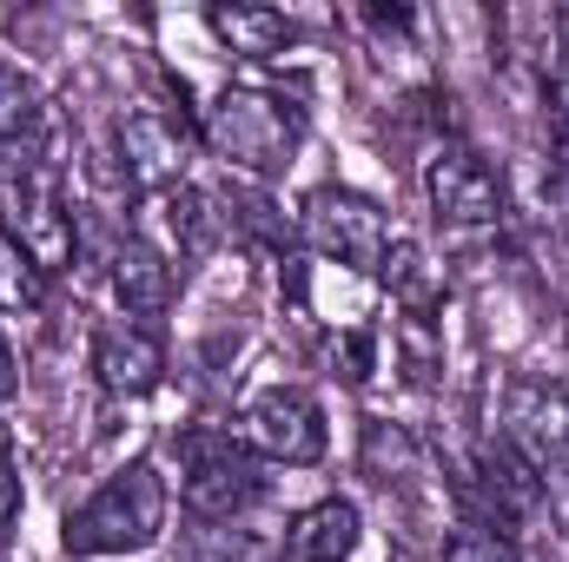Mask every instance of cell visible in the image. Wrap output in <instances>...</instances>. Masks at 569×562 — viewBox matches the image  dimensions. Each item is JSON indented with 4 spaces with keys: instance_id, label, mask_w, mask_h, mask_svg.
Here are the masks:
<instances>
[{
    "instance_id": "obj_1",
    "label": "cell",
    "mask_w": 569,
    "mask_h": 562,
    "mask_svg": "<svg viewBox=\"0 0 569 562\" xmlns=\"http://www.w3.org/2000/svg\"><path fill=\"white\" fill-rule=\"evenodd\" d=\"M166 510H172V490H166L159 463L133 456L80 510H67L60 536H67L73 556H140V550H152L166 536Z\"/></svg>"
},
{
    "instance_id": "obj_2",
    "label": "cell",
    "mask_w": 569,
    "mask_h": 562,
    "mask_svg": "<svg viewBox=\"0 0 569 562\" xmlns=\"http://www.w3.org/2000/svg\"><path fill=\"white\" fill-rule=\"evenodd\" d=\"M199 133L239 179H279L305 145V107L272 93V87H226L206 107Z\"/></svg>"
},
{
    "instance_id": "obj_3",
    "label": "cell",
    "mask_w": 569,
    "mask_h": 562,
    "mask_svg": "<svg viewBox=\"0 0 569 562\" xmlns=\"http://www.w3.org/2000/svg\"><path fill=\"white\" fill-rule=\"evenodd\" d=\"M266 463L239 430L192 423L179 436V503L192 523H246V510L266 503Z\"/></svg>"
},
{
    "instance_id": "obj_4",
    "label": "cell",
    "mask_w": 569,
    "mask_h": 562,
    "mask_svg": "<svg viewBox=\"0 0 569 562\" xmlns=\"http://www.w3.org/2000/svg\"><path fill=\"white\" fill-rule=\"evenodd\" d=\"M0 232L40 272H60L80 252V219H73L53 165H40V159H7L0 165Z\"/></svg>"
},
{
    "instance_id": "obj_5",
    "label": "cell",
    "mask_w": 569,
    "mask_h": 562,
    "mask_svg": "<svg viewBox=\"0 0 569 562\" xmlns=\"http://www.w3.org/2000/svg\"><path fill=\"white\" fill-rule=\"evenodd\" d=\"M503 443L543 476L550 503H569V391L543 378H510L503 391Z\"/></svg>"
},
{
    "instance_id": "obj_6",
    "label": "cell",
    "mask_w": 569,
    "mask_h": 562,
    "mask_svg": "<svg viewBox=\"0 0 569 562\" xmlns=\"http://www.w3.org/2000/svg\"><path fill=\"white\" fill-rule=\"evenodd\" d=\"M298 232L318 259L345 265V272H385L391 252V219L378 212V199L351 192V185H318L298 212Z\"/></svg>"
},
{
    "instance_id": "obj_7",
    "label": "cell",
    "mask_w": 569,
    "mask_h": 562,
    "mask_svg": "<svg viewBox=\"0 0 569 562\" xmlns=\"http://www.w3.org/2000/svg\"><path fill=\"white\" fill-rule=\"evenodd\" d=\"M425 199H430V219L443 232H490L503 219V179H497V165L463 140H443L430 152Z\"/></svg>"
},
{
    "instance_id": "obj_8",
    "label": "cell",
    "mask_w": 569,
    "mask_h": 562,
    "mask_svg": "<svg viewBox=\"0 0 569 562\" xmlns=\"http://www.w3.org/2000/svg\"><path fill=\"white\" fill-rule=\"evenodd\" d=\"M239 436L252 443L259 463H284V470H305L325 456V411L305 384H266L246 411H239Z\"/></svg>"
},
{
    "instance_id": "obj_9",
    "label": "cell",
    "mask_w": 569,
    "mask_h": 562,
    "mask_svg": "<svg viewBox=\"0 0 569 562\" xmlns=\"http://www.w3.org/2000/svg\"><path fill=\"white\" fill-rule=\"evenodd\" d=\"M463 496L477 503V516L470 523H490V530H523V523H537L543 516V503H550V490H543V476L503 443V430H490L483 443H477V463H470V483H463Z\"/></svg>"
},
{
    "instance_id": "obj_10",
    "label": "cell",
    "mask_w": 569,
    "mask_h": 562,
    "mask_svg": "<svg viewBox=\"0 0 569 562\" xmlns=\"http://www.w3.org/2000/svg\"><path fill=\"white\" fill-rule=\"evenodd\" d=\"M186 159H192V127L159 113V107H133L120 120V165L146 199L166 185H186Z\"/></svg>"
},
{
    "instance_id": "obj_11",
    "label": "cell",
    "mask_w": 569,
    "mask_h": 562,
    "mask_svg": "<svg viewBox=\"0 0 569 562\" xmlns=\"http://www.w3.org/2000/svg\"><path fill=\"white\" fill-rule=\"evenodd\" d=\"M146 212H152V225H146L140 239L159 245L172 265L206 259V252L219 245V225H226V212H219L212 192H199V185H166V192L146 199Z\"/></svg>"
},
{
    "instance_id": "obj_12",
    "label": "cell",
    "mask_w": 569,
    "mask_h": 562,
    "mask_svg": "<svg viewBox=\"0 0 569 562\" xmlns=\"http://www.w3.org/2000/svg\"><path fill=\"white\" fill-rule=\"evenodd\" d=\"M93 378H100L107 398H146L166 378V351H159V338L146 324L113 318V324L93 331Z\"/></svg>"
},
{
    "instance_id": "obj_13",
    "label": "cell",
    "mask_w": 569,
    "mask_h": 562,
    "mask_svg": "<svg viewBox=\"0 0 569 562\" xmlns=\"http://www.w3.org/2000/svg\"><path fill=\"white\" fill-rule=\"evenodd\" d=\"M172 291H179V265H172L159 245H146L140 232L120 239V252H113V298H120V311H127L133 324L166 318V311H172Z\"/></svg>"
},
{
    "instance_id": "obj_14",
    "label": "cell",
    "mask_w": 569,
    "mask_h": 562,
    "mask_svg": "<svg viewBox=\"0 0 569 562\" xmlns=\"http://www.w3.org/2000/svg\"><path fill=\"white\" fill-rule=\"evenodd\" d=\"M358 543H365V516H358L351 496H325V503H311V510L291 523V536H284V550H291L298 562H351L358 556Z\"/></svg>"
},
{
    "instance_id": "obj_15",
    "label": "cell",
    "mask_w": 569,
    "mask_h": 562,
    "mask_svg": "<svg viewBox=\"0 0 569 562\" xmlns=\"http://www.w3.org/2000/svg\"><path fill=\"white\" fill-rule=\"evenodd\" d=\"M206 27L239 53V60H272L298 40V27L284 20L279 7H252V0H212L206 7Z\"/></svg>"
},
{
    "instance_id": "obj_16",
    "label": "cell",
    "mask_w": 569,
    "mask_h": 562,
    "mask_svg": "<svg viewBox=\"0 0 569 562\" xmlns=\"http://www.w3.org/2000/svg\"><path fill=\"white\" fill-rule=\"evenodd\" d=\"M40 120H47V100H40L33 73H20L13 60H0V165L7 159H27Z\"/></svg>"
},
{
    "instance_id": "obj_17",
    "label": "cell",
    "mask_w": 569,
    "mask_h": 562,
    "mask_svg": "<svg viewBox=\"0 0 569 562\" xmlns=\"http://www.w3.org/2000/svg\"><path fill=\"white\" fill-rule=\"evenodd\" d=\"M279 543L246 530V523H199L186 543H179V562H272Z\"/></svg>"
},
{
    "instance_id": "obj_18",
    "label": "cell",
    "mask_w": 569,
    "mask_h": 562,
    "mask_svg": "<svg viewBox=\"0 0 569 562\" xmlns=\"http://www.w3.org/2000/svg\"><path fill=\"white\" fill-rule=\"evenodd\" d=\"M365 476L371 483H411L418 476V443L398 423H365Z\"/></svg>"
},
{
    "instance_id": "obj_19",
    "label": "cell",
    "mask_w": 569,
    "mask_h": 562,
    "mask_svg": "<svg viewBox=\"0 0 569 562\" xmlns=\"http://www.w3.org/2000/svg\"><path fill=\"white\" fill-rule=\"evenodd\" d=\"M47 304V272L0 232V311H40Z\"/></svg>"
},
{
    "instance_id": "obj_20",
    "label": "cell",
    "mask_w": 569,
    "mask_h": 562,
    "mask_svg": "<svg viewBox=\"0 0 569 562\" xmlns=\"http://www.w3.org/2000/svg\"><path fill=\"white\" fill-rule=\"evenodd\" d=\"M443 562H523V550L503 536V530H490V523H450V536H443Z\"/></svg>"
},
{
    "instance_id": "obj_21",
    "label": "cell",
    "mask_w": 569,
    "mask_h": 562,
    "mask_svg": "<svg viewBox=\"0 0 569 562\" xmlns=\"http://www.w3.org/2000/svg\"><path fill=\"white\" fill-rule=\"evenodd\" d=\"M543 113H550V145L569 165V40L557 53V67H550V80H543Z\"/></svg>"
},
{
    "instance_id": "obj_22",
    "label": "cell",
    "mask_w": 569,
    "mask_h": 562,
    "mask_svg": "<svg viewBox=\"0 0 569 562\" xmlns=\"http://www.w3.org/2000/svg\"><path fill=\"white\" fill-rule=\"evenodd\" d=\"M331 364H338V378H345V384H365V378H371V364H378V338H371V331H358V324H351V331H338V338H331Z\"/></svg>"
},
{
    "instance_id": "obj_23",
    "label": "cell",
    "mask_w": 569,
    "mask_h": 562,
    "mask_svg": "<svg viewBox=\"0 0 569 562\" xmlns=\"http://www.w3.org/2000/svg\"><path fill=\"white\" fill-rule=\"evenodd\" d=\"M20 503H27V496H20V463H13V450L0 443V543H7L13 523H20Z\"/></svg>"
},
{
    "instance_id": "obj_24",
    "label": "cell",
    "mask_w": 569,
    "mask_h": 562,
    "mask_svg": "<svg viewBox=\"0 0 569 562\" xmlns=\"http://www.w3.org/2000/svg\"><path fill=\"white\" fill-rule=\"evenodd\" d=\"M13 384H20V378H13V351H7V338H0V398H13Z\"/></svg>"
}]
</instances>
